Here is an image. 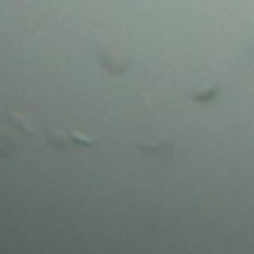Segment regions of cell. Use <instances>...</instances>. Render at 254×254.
Here are the masks:
<instances>
[{"label":"cell","instance_id":"3957f363","mask_svg":"<svg viewBox=\"0 0 254 254\" xmlns=\"http://www.w3.org/2000/svg\"><path fill=\"white\" fill-rule=\"evenodd\" d=\"M138 150H141V153H153V156H165V159L173 156V147H170V143H165V141H162V143H147V141H141Z\"/></svg>","mask_w":254,"mask_h":254},{"label":"cell","instance_id":"7a4b0ae2","mask_svg":"<svg viewBox=\"0 0 254 254\" xmlns=\"http://www.w3.org/2000/svg\"><path fill=\"white\" fill-rule=\"evenodd\" d=\"M48 143L54 150H66V147H90L93 143V138L90 135H81V132H75V129H48Z\"/></svg>","mask_w":254,"mask_h":254},{"label":"cell","instance_id":"6da1fadb","mask_svg":"<svg viewBox=\"0 0 254 254\" xmlns=\"http://www.w3.org/2000/svg\"><path fill=\"white\" fill-rule=\"evenodd\" d=\"M33 141H36V129L18 111L0 114V156H6V159L21 156Z\"/></svg>","mask_w":254,"mask_h":254}]
</instances>
